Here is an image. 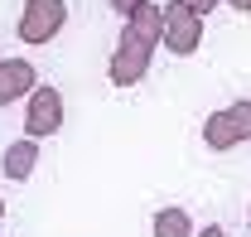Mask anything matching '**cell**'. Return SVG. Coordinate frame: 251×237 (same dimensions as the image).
Wrapping results in <instances>:
<instances>
[{
  "instance_id": "obj_1",
  "label": "cell",
  "mask_w": 251,
  "mask_h": 237,
  "mask_svg": "<svg viewBox=\"0 0 251 237\" xmlns=\"http://www.w3.org/2000/svg\"><path fill=\"white\" fill-rule=\"evenodd\" d=\"M155 34H159V15L150 5L135 10V20H130V30H126V49L111 59V83H116V88H130V83L145 73L150 49H155Z\"/></svg>"
},
{
  "instance_id": "obj_2",
  "label": "cell",
  "mask_w": 251,
  "mask_h": 237,
  "mask_svg": "<svg viewBox=\"0 0 251 237\" xmlns=\"http://www.w3.org/2000/svg\"><path fill=\"white\" fill-rule=\"evenodd\" d=\"M63 25V0H29L25 20H20V39L29 44H49Z\"/></svg>"
},
{
  "instance_id": "obj_3",
  "label": "cell",
  "mask_w": 251,
  "mask_h": 237,
  "mask_svg": "<svg viewBox=\"0 0 251 237\" xmlns=\"http://www.w3.org/2000/svg\"><path fill=\"white\" fill-rule=\"evenodd\" d=\"M58 121H63L58 92H53V88H39V92H34V102H29V117H25V131L39 141V136H53V131H58Z\"/></svg>"
},
{
  "instance_id": "obj_4",
  "label": "cell",
  "mask_w": 251,
  "mask_h": 237,
  "mask_svg": "<svg viewBox=\"0 0 251 237\" xmlns=\"http://www.w3.org/2000/svg\"><path fill=\"white\" fill-rule=\"evenodd\" d=\"M251 131V107H232V112H218V117L208 121V146H232V141H242Z\"/></svg>"
},
{
  "instance_id": "obj_5",
  "label": "cell",
  "mask_w": 251,
  "mask_h": 237,
  "mask_svg": "<svg viewBox=\"0 0 251 237\" xmlns=\"http://www.w3.org/2000/svg\"><path fill=\"white\" fill-rule=\"evenodd\" d=\"M174 54H193L198 49V10H184V5H174L169 10V39H164Z\"/></svg>"
},
{
  "instance_id": "obj_6",
  "label": "cell",
  "mask_w": 251,
  "mask_h": 237,
  "mask_svg": "<svg viewBox=\"0 0 251 237\" xmlns=\"http://www.w3.org/2000/svg\"><path fill=\"white\" fill-rule=\"evenodd\" d=\"M34 73L29 63H20V59H10V63H0V102H15L20 92H29L34 88Z\"/></svg>"
},
{
  "instance_id": "obj_7",
  "label": "cell",
  "mask_w": 251,
  "mask_h": 237,
  "mask_svg": "<svg viewBox=\"0 0 251 237\" xmlns=\"http://www.w3.org/2000/svg\"><path fill=\"white\" fill-rule=\"evenodd\" d=\"M34 160H39L34 136H29V141H15V146L5 150V175H10V179H25V175L34 170Z\"/></svg>"
},
{
  "instance_id": "obj_8",
  "label": "cell",
  "mask_w": 251,
  "mask_h": 237,
  "mask_svg": "<svg viewBox=\"0 0 251 237\" xmlns=\"http://www.w3.org/2000/svg\"><path fill=\"white\" fill-rule=\"evenodd\" d=\"M155 237H193V223H188L184 208H164L155 218Z\"/></svg>"
},
{
  "instance_id": "obj_9",
  "label": "cell",
  "mask_w": 251,
  "mask_h": 237,
  "mask_svg": "<svg viewBox=\"0 0 251 237\" xmlns=\"http://www.w3.org/2000/svg\"><path fill=\"white\" fill-rule=\"evenodd\" d=\"M116 10H121V15H135V10H140V0H116Z\"/></svg>"
},
{
  "instance_id": "obj_10",
  "label": "cell",
  "mask_w": 251,
  "mask_h": 237,
  "mask_svg": "<svg viewBox=\"0 0 251 237\" xmlns=\"http://www.w3.org/2000/svg\"><path fill=\"white\" fill-rule=\"evenodd\" d=\"M203 237H227V233H222V223H213V228H203Z\"/></svg>"
},
{
  "instance_id": "obj_11",
  "label": "cell",
  "mask_w": 251,
  "mask_h": 237,
  "mask_svg": "<svg viewBox=\"0 0 251 237\" xmlns=\"http://www.w3.org/2000/svg\"><path fill=\"white\" fill-rule=\"evenodd\" d=\"M208 5H213V0H193V10H208Z\"/></svg>"
},
{
  "instance_id": "obj_12",
  "label": "cell",
  "mask_w": 251,
  "mask_h": 237,
  "mask_svg": "<svg viewBox=\"0 0 251 237\" xmlns=\"http://www.w3.org/2000/svg\"><path fill=\"white\" fill-rule=\"evenodd\" d=\"M232 5H237V10H251V0H232Z\"/></svg>"
},
{
  "instance_id": "obj_13",
  "label": "cell",
  "mask_w": 251,
  "mask_h": 237,
  "mask_svg": "<svg viewBox=\"0 0 251 237\" xmlns=\"http://www.w3.org/2000/svg\"><path fill=\"white\" fill-rule=\"evenodd\" d=\"M0 208H5V204H0Z\"/></svg>"
}]
</instances>
